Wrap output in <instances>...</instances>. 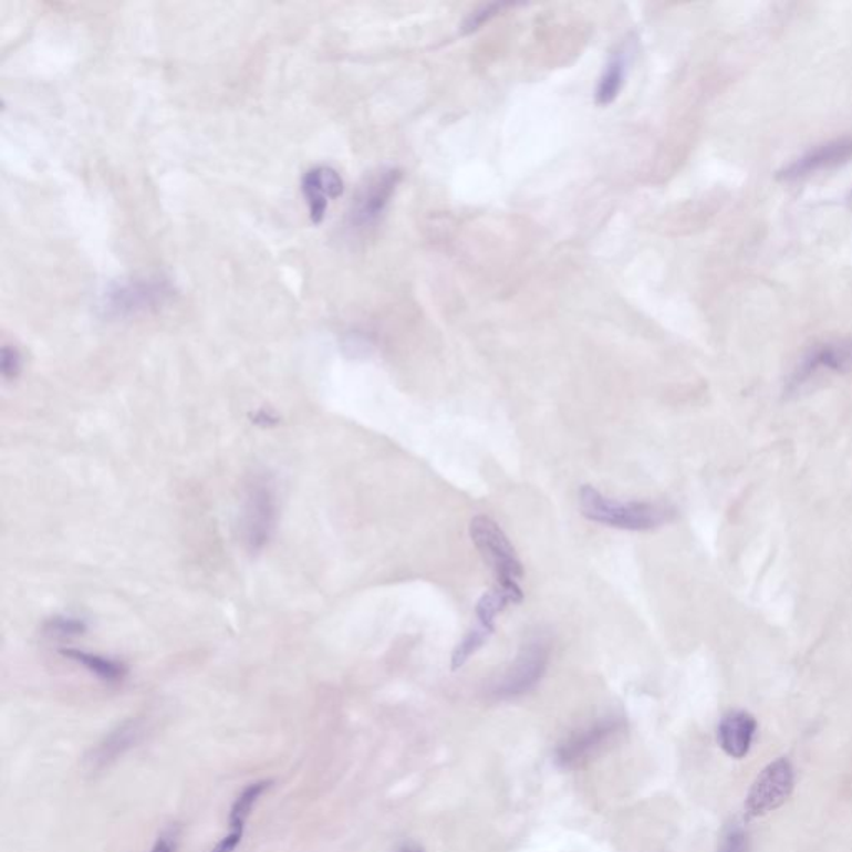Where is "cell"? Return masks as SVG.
Listing matches in <instances>:
<instances>
[{
	"label": "cell",
	"mask_w": 852,
	"mask_h": 852,
	"mask_svg": "<svg viewBox=\"0 0 852 852\" xmlns=\"http://www.w3.org/2000/svg\"><path fill=\"white\" fill-rule=\"evenodd\" d=\"M580 508L583 517L594 523L630 531L655 530L669 523L676 515L668 505L611 500L590 485L580 490Z\"/></svg>",
	"instance_id": "1"
},
{
	"label": "cell",
	"mask_w": 852,
	"mask_h": 852,
	"mask_svg": "<svg viewBox=\"0 0 852 852\" xmlns=\"http://www.w3.org/2000/svg\"><path fill=\"white\" fill-rule=\"evenodd\" d=\"M174 295V285L164 277L125 280L104 293L101 312L108 319H131L162 309Z\"/></svg>",
	"instance_id": "2"
},
{
	"label": "cell",
	"mask_w": 852,
	"mask_h": 852,
	"mask_svg": "<svg viewBox=\"0 0 852 852\" xmlns=\"http://www.w3.org/2000/svg\"><path fill=\"white\" fill-rule=\"evenodd\" d=\"M470 537L485 563L497 576V586L523 596V590L520 586L523 567L505 531L491 518L480 515L471 520Z\"/></svg>",
	"instance_id": "3"
},
{
	"label": "cell",
	"mask_w": 852,
	"mask_h": 852,
	"mask_svg": "<svg viewBox=\"0 0 852 852\" xmlns=\"http://www.w3.org/2000/svg\"><path fill=\"white\" fill-rule=\"evenodd\" d=\"M279 520V498L267 477H256L246 491L242 537L250 553H260L272 540Z\"/></svg>",
	"instance_id": "4"
},
{
	"label": "cell",
	"mask_w": 852,
	"mask_h": 852,
	"mask_svg": "<svg viewBox=\"0 0 852 852\" xmlns=\"http://www.w3.org/2000/svg\"><path fill=\"white\" fill-rule=\"evenodd\" d=\"M550 662V645L544 637H533L518 653L507 675L495 686L497 698L510 699L531 692L543 678Z\"/></svg>",
	"instance_id": "5"
},
{
	"label": "cell",
	"mask_w": 852,
	"mask_h": 852,
	"mask_svg": "<svg viewBox=\"0 0 852 852\" xmlns=\"http://www.w3.org/2000/svg\"><path fill=\"white\" fill-rule=\"evenodd\" d=\"M794 789V768L786 758L776 759L759 772L746 798V812L751 818L781 808Z\"/></svg>",
	"instance_id": "6"
},
{
	"label": "cell",
	"mask_w": 852,
	"mask_h": 852,
	"mask_svg": "<svg viewBox=\"0 0 852 852\" xmlns=\"http://www.w3.org/2000/svg\"><path fill=\"white\" fill-rule=\"evenodd\" d=\"M402 174L395 168H385L373 175L366 184L360 188L350 210V224L355 229H365L372 226L382 216L389 198L395 194Z\"/></svg>",
	"instance_id": "7"
},
{
	"label": "cell",
	"mask_w": 852,
	"mask_h": 852,
	"mask_svg": "<svg viewBox=\"0 0 852 852\" xmlns=\"http://www.w3.org/2000/svg\"><path fill=\"white\" fill-rule=\"evenodd\" d=\"M617 731H620L617 719H601L594 725L586 726L573 732L567 741L561 742L560 748L557 749V761L563 768H576L590 761L591 756L600 752Z\"/></svg>",
	"instance_id": "8"
},
{
	"label": "cell",
	"mask_w": 852,
	"mask_h": 852,
	"mask_svg": "<svg viewBox=\"0 0 852 852\" xmlns=\"http://www.w3.org/2000/svg\"><path fill=\"white\" fill-rule=\"evenodd\" d=\"M345 190L342 177L335 168L319 165L310 168L302 178V194L309 204V216L315 226L323 222L329 201L342 197Z\"/></svg>",
	"instance_id": "9"
},
{
	"label": "cell",
	"mask_w": 852,
	"mask_h": 852,
	"mask_svg": "<svg viewBox=\"0 0 852 852\" xmlns=\"http://www.w3.org/2000/svg\"><path fill=\"white\" fill-rule=\"evenodd\" d=\"M851 160L852 137L838 138V141L828 142V144L808 152L788 167L782 168L779 172V178L788 181L798 180V178L808 177L815 172L841 167Z\"/></svg>",
	"instance_id": "10"
},
{
	"label": "cell",
	"mask_w": 852,
	"mask_h": 852,
	"mask_svg": "<svg viewBox=\"0 0 852 852\" xmlns=\"http://www.w3.org/2000/svg\"><path fill=\"white\" fill-rule=\"evenodd\" d=\"M821 370L841 375L852 373V339L834 340L812 349L796 372V385H801Z\"/></svg>",
	"instance_id": "11"
},
{
	"label": "cell",
	"mask_w": 852,
	"mask_h": 852,
	"mask_svg": "<svg viewBox=\"0 0 852 852\" xmlns=\"http://www.w3.org/2000/svg\"><path fill=\"white\" fill-rule=\"evenodd\" d=\"M756 729H758V723H756L755 716L746 711L728 713L719 723V746L731 758H745L751 749Z\"/></svg>",
	"instance_id": "12"
},
{
	"label": "cell",
	"mask_w": 852,
	"mask_h": 852,
	"mask_svg": "<svg viewBox=\"0 0 852 852\" xmlns=\"http://www.w3.org/2000/svg\"><path fill=\"white\" fill-rule=\"evenodd\" d=\"M142 726L138 721H127L124 725L118 726L115 731H112L107 738L104 739L102 745L95 749L92 755L91 762L95 768H102V766L108 765V762L117 759L118 756L124 755L127 749L137 742L141 738Z\"/></svg>",
	"instance_id": "13"
},
{
	"label": "cell",
	"mask_w": 852,
	"mask_h": 852,
	"mask_svg": "<svg viewBox=\"0 0 852 852\" xmlns=\"http://www.w3.org/2000/svg\"><path fill=\"white\" fill-rule=\"evenodd\" d=\"M62 655L74 659L75 663L87 668L92 675L98 676V678L107 683L122 682L124 676L127 675L121 663L104 658V656L91 655V653L79 652V650H64Z\"/></svg>",
	"instance_id": "14"
},
{
	"label": "cell",
	"mask_w": 852,
	"mask_h": 852,
	"mask_svg": "<svg viewBox=\"0 0 852 852\" xmlns=\"http://www.w3.org/2000/svg\"><path fill=\"white\" fill-rule=\"evenodd\" d=\"M624 77H626V55L620 52L611 59L610 64L606 65L603 75H601L596 89L598 104L610 105L611 102L616 101L621 87H623Z\"/></svg>",
	"instance_id": "15"
},
{
	"label": "cell",
	"mask_w": 852,
	"mask_h": 852,
	"mask_svg": "<svg viewBox=\"0 0 852 852\" xmlns=\"http://www.w3.org/2000/svg\"><path fill=\"white\" fill-rule=\"evenodd\" d=\"M493 633L495 630H491V627L475 623V626L465 634L464 640H461V642L458 643L457 648H455L454 656H451V669H454V672L460 669L461 666L478 652V650H481L487 645L488 640H490L491 634Z\"/></svg>",
	"instance_id": "16"
},
{
	"label": "cell",
	"mask_w": 852,
	"mask_h": 852,
	"mask_svg": "<svg viewBox=\"0 0 852 852\" xmlns=\"http://www.w3.org/2000/svg\"><path fill=\"white\" fill-rule=\"evenodd\" d=\"M270 785H272L270 781H259L243 789L242 794L236 799L232 811H230V825H232V829H242L243 831V824H246L247 818L252 812L253 806L257 804L260 796L270 788Z\"/></svg>",
	"instance_id": "17"
},
{
	"label": "cell",
	"mask_w": 852,
	"mask_h": 852,
	"mask_svg": "<svg viewBox=\"0 0 852 852\" xmlns=\"http://www.w3.org/2000/svg\"><path fill=\"white\" fill-rule=\"evenodd\" d=\"M85 627L87 626H85L84 621L77 620V617H54L45 624V633L49 636L64 637L65 640V637L79 636V634L84 633Z\"/></svg>",
	"instance_id": "18"
},
{
	"label": "cell",
	"mask_w": 852,
	"mask_h": 852,
	"mask_svg": "<svg viewBox=\"0 0 852 852\" xmlns=\"http://www.w3.org/2000/svg\"><path fill=\"white\" fill-rule=\"evenodd\" d=\"M718 852H751L749 838L741 825H729L721 838Z\"/></svg>",
	"instance_id": "19"
},
{
	"label": "cell",
	"mask_w": 852,
	"mask_h": 852,
	"mask_svg": "<svg viewBox=\"0 0 852 852\" xmlns=\"http://www.w3.org/2000/svg\"><path fill=\"white\" fill-rule=\"evenodd\" d=\"M0 368H2V376H4L6 380L18 378V375L22 370V355L15 346L6 345L4 349H2Z\"/></svg>",
	"instance_id": "20"
},
{
	"label": "cell",
	"mask_w": 852,
	"mask_h": 852,
	"mask_svg": "<svg viewBox=\"0 0 852 852\" xmlns=\"http://www.w3.org/2000/svg\"><path fill=\"white\" fill-rule=\"evenodd\" d=\"M507 8V6L503 4H490L485 6V8H481L480 11L475 12V14H471V18L468 19L467 24H465V29H467L468 32L475 31V29L480 28V25H484L485 22L490 21L491 18H495V15L498 14V12H501V9Z\"/></svg>",
	"instance_id": "21"
},
{
	"label": "cell",
	"mask_w": 852,
	"mask_h": 852,
	"mask_svg": "<svg viewBox=\"0 0 852 852\" xmlns=\"http://www.w3.org/2000/svg\"><path fill=\"white\" fill-rule=\"evenodd\" d=\"M243 831L242 829H232L230 831L229 835H226V838L222 839V841L219 842V844L216 845V848L211 849L210 852H233L237 849V845L240 844V841H242Z\"/></svg>",
	"instance_id": "22"
},
{
	"label": "cell",
	"mask_w": 852,
	"mask_h": 852,
	"mask_svg": "<svg viewBox=\"0 0 852 852\" xmlns=\"http://www.w3.org/2000/svg\"><path fill=\"white\" fill-rule=\"evenodd\" d=\"M152 852H175L174 842L168 838H160L157 844L154 845V849H152Z\"/></svg>",
	"instance_id": "23"
},
{
	"label": "cell",
	"mask_w": 852,
	"mask_h": 852,
	"mask_svg": "<svg viewBox=\"0 0 852 852\" xmlns=\"http://www.w3.org/2000/svg\"><path fill=\"white\" fill-rule=\"evenodd\" d=\"M848 200H849V204H851V205H852V190H851V194H849V198H848Z\"/></svg>",
	"instance_id": "24"
},
{
	"label": "cell",
	"mask_w": 852,
	"mask_h": 852,
	"mask_svg": "<svg viewBox=\"0 0 852 852\" xmlns=\"http://www.w3.org/2000/svg\"><path fill=\"white\" fill-rule=\"evenodd\" d=\"M406 852H409V851H406Z\"/></svg>",
	"instance_id": "25"
}]
</instances>
